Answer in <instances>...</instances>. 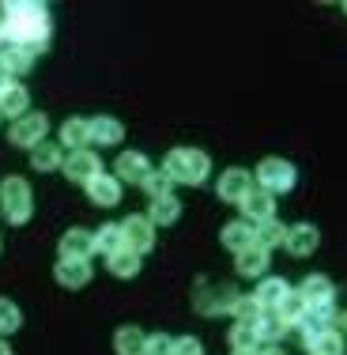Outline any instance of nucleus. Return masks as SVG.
Listing matches in <instances>:
<instances>
[{
	"label": "nucleus",
	"instance_id": "dca6fc26",
	"mask_svg": "<svg viewBox=\"0 0 347 355\" xmlns=\"http://www.w3.org/2000/svg\"><path fill=\"white\" fill-rule=\"evenodd\" d=\"M238 208H242L245 223H253V227L265 223V219H276V197H272V193H265V189H253Z\"/></svg>",
	"mask_w": 347,
	"mask_h": 355
},
{
	"label": "nucleus",
	"instance_id": "37998d69",
	"mask_svg": "<svg viewBox=\"0 0 347 355\" xmlns=\"http://www.w3.org/2000/svg\"><path fill=\"white\" fill-rule=\"evenodd\" d=\"M0 355H12V348H8V344H4V340H0Z\"/></svg>",
	"mask_w": 347,
	"mask_h": 355
},
{
	"label": "nucleus",
	"instance_id": "473e14b6",
	"mask_svg": "<svg viewBox=\"0 0 347 355\" xmlns=\"http://www.w3.org/2000/svg\"><path fill=\"white\" fill-rule=\"evenodd\" d=\"M272 314H279V318L287 321V325L294 329V325L302 321V314H306V302H302V295H299V291H291L283 302H279V310H272Z\"/></svg>",
	"mask_w": 347,
	"mask_h": 355
},
{
	"label": "nucleus",
	"instance_id": "4c0bfd02",
	"mask_svg": "<svg viewBox=\"0 0 347 355\" xmlns=\"http://www.w3.org/2000/svg\"><path fill=\"white\" fill-rule=\"evenodd\" d=\"M174 336L170 333H151L148 336V355H174Z\"/></svg>",
	"mask_w": 347,
	"mask_h": 355
},
{
	"label": "nucleus",
	"instance_id": "b1692460",
	"mask_svg": "<svg viewBox=\"0 0 347 355\" xmlns=\"http://www.w3.org/2000/svg\"><path fill=\"white\" fill-rule=\"evenodd\" d=\"M114 352L117 355H148V336L136 325H121L114 333Z\"/></svg>",
	"mask_w": 347,
	"mask_h": 355
},
{
	"label": "nucleus",
	"instance_id": "5701e85b",
	"mask_svg": "<svg viewBox=\"0 0 347 355\" xmlns=\"http://www.w3.org/2000/svg\"><path fill=\"white\" fill-rule=\"evenodd\" d=\"M61 148H69V151H87V144H91V121H83V117H69V121L61 125Z\"/></svg>",
	"mask_w": 347,
	"mask_h": 355
},
{
	"label": "nucleus",
	"instance_id": "c03bdc74",
	"mask_svg": "<svg viewBox=\"0 0 347 355\" xmlns=\"http://www.w3.org/2000/svg\"><path fill=\"white\" fill-rule=\"evenodd\" d=\"M260 355H283V352H276V348H265V352H260Z\"/></svg>",
	"mask_w": 347,
	"mask_h": 355
},
{
	"label": "nucleus",
	"instance_id": "c9c22d12",
	"mask_svg": "<svg viewBox=\"0 0 347 355\" xmlns=\"http://www.w3.org/2000/svg\"><path fill=\"white\" fill-rule=\"evenodd\" d=\"M143 189L151 193V200H155V197H170V189H174V178L166 174V171H151L148 178H143Z\"/></svg>",
	"mask_w": 347,
	"mask_h": 355
},
{
	"label": "nucleus",
	"instance_id": "9b49d317",
	"mask_svg": "<svg viewBox=\"0 0 347 355\" xmlns=\"http://www.w3.org/2000/svg\"><path fill=\"white\" fill-rule=\"evenodd\" d=\"M53 280L64 287V291H83L91 284V261H69L61 257L53 268Z\"/></svg>",
	"mask_w": 347,
	"mask_h": 355
},
{
	"label": "nucleus",
	"instance_id": "e433bc0d",
	"mask_svg": "<svg viewBox=\"0 0 347 355\" xmlns=\"http://www.w3.org/2000/svg\"><path fill=\"white\" fill-rule=\"evenodd\" d=\"M226 340H231V348H260V344H257V329H253V325H238V321H234V329L226 333Z\"/></svg>",
	"mask_w": 347,
	"mask_h": 355
},
{
	"label": "nucleus",
	"instance_id": "7ed1b4c3",
	"mask_svg": "<svg viewBox=\"0 0 347 355\" xmlns=\"http://www.w3.org/2000/svg\"><path fill=\"white\" fill-rule=\"evenodd\" d=\"M0 208H4V219L12 227H23L30 216H35L30 185L23 182V178H4V182H0Z\"/></svg>",
	"mask_w": 347,
	"mask_h": 355
},
{
	"label": "nucleus",
	"instance_id": "a18cd8bd",
	"mask_svg": "<svg viewBox=\"0 0 347 355\" xmlns=\"http://www.w3.org/2000/svg\"><path fill=\"white\" fill-rule=\"evenodd\" d=\"M340 325H344V329H347V314H344V318H340Z\"/></svg>",
	"mask_w": 347,
	"mask_h": 355
},
{
	"label": "nucleus",
	"instance_id": "4be33fe9",
	"mask_svg": "<svg viewBox=\"0 0 347 355\" xmlns=\"http://www.w3.org/2000/svg\"><path fill=\"white\" fill-rule=\"evenodd\" d=\"M30 114V95L23 83H12V87L0 95V117H12V121H19V117Z\"/></svg>",
	"mask_w": 347,
	"mask_h": 355
},
{
	"label": "nucleus",
	"instance_id": "f3484780",
	"mask_svg": "<svg viewBox=\"0 0 347 355\" xmlns=\"http://www.w3.org/2000/svg\"><path fill=\"white\" fill-rule=\"evenodd\" d=\"M125 140V125L117 121V117L109 114H98L91 117V144H98V148H114V144Z\"/></svg>",
	"mask_w": 347,
	"mask_h": 355
},
{
	"label": "nucleus",
	"instance_id": "bb28decb",
	"mask_svg": "<svg viewBox=\"0 0 347 355\" xmlns=\"http://www.w3.org/2000/svg\"><path fill=\"white\" fill-rule=\"evenodd\" d=\"M177 216H181V200L174 197H155L151 200V212H148V219L155 227H170V223H177Z\"/></svg>",
	"mask_w": 347,
	"mask_h": 355
},
{
	"label": "nucleus",
	"instance_id": "39448f33",
	"mask_svg": "<svg viewBox=\"0 0 347 355\" xmlns=\"http://www.w3.org/2000/svg\"><path fill=\"white\" fill-rule=\"evenodd\" d=\"M46 132H49V121H46V117H42V114H27V117H19V121H12L8 140H12L15 148L35 151L38 144H46Z\"/></svg>",
	"mask_w": 347,
	"mask_h": 355
},
{
	"label": "nucleus",
	"instance_id": "ddd939ff",
	"mask_svg": "<svg viewBox=\"0 0 347 355\" xmlns=\"http://www.w3.org/2000/svg\"><path fill=\"white\" fill-rule=\"evenodd\" d=\"M299 295H302L306 306H332L336 302V284L328 280V276L313 272V276H306V280L299 284Z\"/></svg>",
	"mask_w": 347,
	"mask_h": 355
},
{
	"label": "nucleus",
	"instance_id": "412c9836",
	"mask_svg": "<svg viewBox=\"0 0 347 355\" xmlns=\"http://www.w3.org/2000/svg\"><path fill=\"white\" fill-rule=\"evenodd\" d=\"M30 166H35L38 174H53V171H61V166H64V148H61V144H53V140L38 144V148L30 151Z\"/></svg>",
	"mask_w": 347,
	"mask_h": 355
},
{
	"label": "nucleus",
	"instance_id": "2eb2a0df",
	"mask_svg": "<svg viewBox=\"0 0 347 355\" xmlns=\"http://www.w3.org/2000/svg\"><path fill=\"white\" fill-rule=\"evenodd\" d=\"M91 253H95V234H91V231L72 227V231L61 234V257H69V261H91Z\"/></svg>",
	"mask_w": 347,
	"mask_h": 355
},
{
	"label": "nucleus",
	"instance_id": "0eeeda50",
	"mask_svg": "<svg viewBox=\"0 0 347 355\" xmlns=\"http://www.w3.org/2000/svg\"><path fill=\"white\" fill-rule=\"evenodd\" d=\"M253 189H257V185H253V174L242 171V166H231V171L219 178V185H215L219 200H226V205H242Z\"/></svg>",
	"mask_w": 347,
	"mask_h": 355
},
{
	"label": "nucleus",
	"instance_id": "c85d7f7f",
	"mask_svg": "<svg viewBox=\"0 0 347 355\" xmlns=\"http://www.w3.org/2000/svg\"><path fill=\"white\" fill-rule=\"evenodd\" d=\"M283 234H287V227L279 223V219H265V223L253 227V242H257L260 250H268V253H272L276 246H283Z\"/></svg>",
	"mask_w": 347,
	"mask_h": 355
},
{
	"label": "nucleus",
	"instance_id": "4468645a",
	"mask_svg": "<svg viewBox=\"0 0 347 355\" xmlns=\"http://www.w3.org/2000/svg\"><path fill=\"white\" fill-rule=\"evenodd\" d=\"M151 174V163L143 151H121L114 163V178L117 182H132V185H143V178Z\"/></svg>",
	"mask_w": 347,
	"mask_h": 355
},
{
	"label": "nucleus",
	"instance_id": "6e6552de",
	"mask_svg": "<svg viewBox=\"0 0 347 355\" xmlns=\"http://www.w3.org/2000/svg\"><path fill=\"white\" fill-rule=\"evenodd\" d=\"M121 234H125V246L136 250L140 257L155 250V223H151L148 216H129L121 223Z\"/></svg>",
	"mask_w": 347,
	"mask_h": 355
},
{
	"label": "nucleus",
	"instance_id": "f8f14e48",
	"mask_svg": "<svg viewBox=\"0 0 347 355\" xmlns=\"http://www.w3.org/2000/svg\"><path fill=\"white\" fill-rule=\"evenodd\" d=\"M238 295H231L226 287H208L204 280H197V295H193V306L200 314H219V310H231Z\"/></svg>",
	"mask_w": 347,
	"mask_h": 355
},
{
	"label": "nucleus",
	"instance_id": "aec40b11",
	"mask_svg": "<svg viewBox=\"0 0 347 355\" xmlns=\"http://www.w3.org/2000/svg\"><path fill=\"white\" fill-rule=\"evenodd\" d=\"M291 295V284L279 280V276H268V280H260V287L253 291V299L265 306V314H272V310H279V302Z\"/></svg>",
	"mask_w": 347,
	"mask_h": 355
},
{
	"label": "nucleus",
	"instance_id": "cd10ccee",
	"mask_svg": "<svg viewBox=\"0 0 347 355\" xmlns=\"http://www.w3.org/2000/svg\"><path fill=\"white\" fill-rule=\"evenodd\" d=\"M95 250L106 253V257L129 250V246H125V234H121V223H103V227H98V231H95Z\"/></svg>",
	"mask_w": 347,
	"mask_h": 355
},
{
	"label": "nucleus",
	"instance_id": "2f4dec72",
	"mask_svg": "<svg viewBox=\"0 0 347 355\" xmlns=\"http://www.w3.org/2000/svg\"><path fill=\"white\" fill-rule=\"evenodd\" d=\"M306 348H310V355H344V336L336 333V329H328L317 340H310Z\"/></svg>",
	"mask_w": 347,
	"mask_h": 355
},
{
	"label": "nucleus",
	"instance_id": "f257e3e1",
	"mask_svg": "<svg viewBox=\"0 0 347 355\" xmlns=\"http://www.w3.org/2000/svg\"><path fill=\"white\" fill-rule=\"evenodd\" d=\"M0 19H4V31L12 38V46H27L35 57L49 46V12L38 0H23V4L19 0H8L0 8Z\"/></svg>",
	"mask_w": 347,
	"mask_h": 355
},
{
	"label": "nucleus",
	"instance_id": "a878e982",
	"mask_svg": "<svg viewBox=\"0 0 347 355\" xmlns=\"http://www.w3.org/2000/svg\"><path fill=\"white\" fill-rule=\"evenodd\" d=\"M106 268L117 276V280H132V276L143 268V257L136 250H121V253H114V257H106Z\"/></svg>",
	"mask_w": 347,
	"mask_h": 355
},
{
	"label": "nucleus",
	"instance_id": "20e7f679",
	"mask_svg": "<svg viewBox=\"0 0 347 355\" xmlns=\"http://www.w3.org/2000/svg\"><path fill=\"white\" fill-rule=\"evenodd\" d=\"M257 189H265V193H291L294 189V182H299V171H294V163H287V159H279V155H268V159H260V166H257Z\"/></svg>",
	"mask_w": 347,
	"mask_h": 355
},
{
	"label": "nucleus",
	"instance_id": "9d476101",
	"mask_svg": "<svg viewBox=\"0 0 347 355\" xmlns=\"http://www.w3.org/2000/svg\"><path fill=\"white\" fill-rule=\"evenodd\" d=\"M317 246H321V231H317L313 223H294V227H287L283 250L291 253V257H310Z\"/></svg>",
	"mask_w": 347,
	"mask_h": 355
},
{
	"label": "nucleus",
	"instance_id": "6ab92c4d",
	"mask_svg": "<svg viewBox=\"0 0 347 355\" xmlns=\"http://www.w3.org/2000/svg\"><path fill=\"white\" fill-rule=\"evenodd\" d=\"M219 242H223L226 250L238 257L242 250H249V246H257L253 242V223H245V219H234V223H226L223 231H219Z\"/></svg>",
	"mask_w": 347,
	"mask_h": 355
},
{
	"label": "nucleus",
	"instance_id": "f03ea898",
	"mask_svg": "<svg viewBox=\"0 0 347 355\" xmlns=\"http://www.w3.org/2000/svg\"><path fill=\"white\" fill-rule=\"evenodd\" d=\"M163 171L181 185H204L208 171H211V159L197 148H174L170 155L163 159Z\"/></svg>",
	"mask_w": 347,
	"mask_h": 355
},
{
	"label": "nucleus",
	"instance_id": "f704fd0d",
	"mask_svg": "<svg viewBox=\"0 0 347 355\" xmlns=\"http://www.w3.org/2000/svg\"><path fill=\"white\" fill-rule=\"evenodd\" d=\"M23 325V314L12 299H0V336H12L15 329Z\"/></svg>",
	"mask_w": 347,
	"mask_h": 355
},
{
	"label": "nucleus",
	"instance_id": "79ce46f5",
	"mask_svg": "<svg viewBox=\"0 0 347 355\" xmlns=\"http://www.w3.org/2000/svg\"><path fill=\"white\" fill-rule=\"evenodd\" d=\"M231 355H260V348H231Z\"/></svg>",
	"mask_w": 347,
	"mask_h": 355
},
{
	"label": "nucleus",
	"instance_id": "a211bd4d",
	"mask_svg": "<svg viewBox=\"0 0 347 355\" xmlns=\"http://www.w3.org/2000/svg\"><path fill=\"white\" fill-rule=\"evenodd\" d=\"M87 197H91V205H98V208H114V205H121V182H117L114 174H98L95 182L87 185Z\"/></svg>",
	"mask_w": 347,
	"mask_h": 355
},
{
	"label": "nucleus",
	"instance_id": "393cba45",
	"mask_svg": "<svg viewBox=\"0 0 347 355\" xmlns=\"http://www.w3.org/2000/svg\"><path fill=\"white\" fill-rule=\"evenodd\" d=\"M234 268H238L242 276H249V280H260L265 268H268V250H260V246L242 250L238 257H234Z\"/></svg>",
	"mask_w": 347,
	"mask_h": 355
},
{
	"label": "nucleus",
	"instance_id": "ea45409f",
	"mask_svg": "<svg viewBox=\"0 0 347 355\" xmlns=\"http://www.w3.org/2000/svg\"><path fill=\"white\" fill-rule=\"evenodd\" d=\"M12 83H15V76H12V69L4 64V57H0V95H4V91L12 87Z\"/></svg>",
	"mask_w": 347,
	"mask_h": 355
},
{
	"label": "nucleus",
	"instance_id": "a19ab883",
	"mask_svg": "<svg viewBox=\"0 0 347 355\" xmlns=\"http://www.w3.org/2000/svg\"><path fill=\"white\" fill-rule=\"evenodd\" d=\"M12 49V38H8V31H4V19H0V57Z\"/></svg>",
	"mask_w": 347,
	"mask_h": 355
},
{
	"label": "nucleus",
	"instance_id": "423d86ee",
	"mask_svg": "<svg viewBox=\"0 0 347 355\" xmlns=\"http://www.w3.org/2000/svg\"><path fill=\"white\" fill-rule=\"evenodd\" d=\"M61 171H64V178H69V182H75V185H91L98 174H103V159H98L95 151H69Z\"/></svg>",
	"mask_w": 347,
	"mask_h": 355
},
{
	"label": "nucleus",
	"instance_id": "1a4fd4ad",
	"mask_svg": "<svg viewBox=\"0 0 347 355\" xmlns=\"http://www.w3.org/2000/svg\"><path fill=\"white\" fill-rule=\"evenodd\" d=\"M336 321H340V314H336L332 306H306V314H302V321L294 329L302 333V340H317L321 333H328V329H336Z\"/></svg>",
	"mask_w": 347,
	"mask_h": 355
},
{
	"label": "nucleus",
	"instance_id": "72a5a7b5",
	"mask_svg": "<svg viewBox=\"0 0 347 355\" xmlns=\"http://www.w3.org/2000/svg\"><path fill=\"white\" fill-rule=\"evenodd\" d=\"M4 64L12 69V76H19V72H30V69H35V53H30L27 46H12V49L4 53Z\"/></svg>",
	"mask_w": 347,
	"mask_h": 355
},
{
	"label": "nucleus",
	"instance_id": "58836bf2",
	"mask_svg": "<svg viewBox=\"0 0 347 355\" xmlns=\"http://www.w3.org/2000/svg\"><path fill=\"white\" fill-rule=\"evenodd\" d=\"M174 355H204V344H200L197 336H181V340L174 344Z\"/></svg>",
	"mask_w": 347,
	"mask_h": 355
},
{
	"label": "nucleus",
	"instance_id": "7c9ffc66",
	"mask_svg": "<svg viewBox=\"0 0 347 355\" xmlns=\"http://www.w3.org/2000/svg\"><path fill=\"white\" fill-rule=\"evenodd\" d=\"M231 314H234L238 325H257V321L265 318V306H260L253 295H238V299H234V306H231Z\"/></svg>",
	"mask_w": 347,
	"mask_h": 355
},
{
	"label": "nucleus",
	"instance_id": "c756f323",
	"mask_svg": "<svg viewBox=\"0 0 347 355\" xmlns=\"http://www.w3.org/2000/svg\"><path fill=\"white\" fill-rule=\"evenodd\" d=\"M253 329H257V344H276V340H283V336L291 333V325H287L279 314H265Z\"/></svg>",
	"mask_w": 347,
	"mask_h": 355
}]
</instances>
